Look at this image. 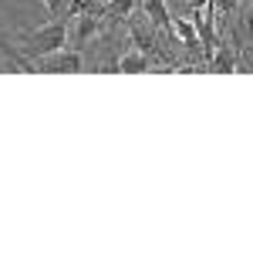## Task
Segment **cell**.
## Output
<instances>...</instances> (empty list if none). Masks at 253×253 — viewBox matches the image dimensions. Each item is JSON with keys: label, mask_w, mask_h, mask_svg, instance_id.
<instances>
[{"label": "cell", "mask_w": 253, "mask_h": 253, "mask_svg": "<svg viewBox=\"0 0 253 253\" xmlns=\"http://www.w3.org/2000/svg\"><path fill=\"white\" fill-rule=\"evenodd\" d=\"M213 7H216V27H219L223 17H233L240 10V0H213Z\"/></svg>", "instance_id": "cell-11"}, {"label": "cell", "mask_w": 253, "mask_h": 253, "mask_svg": "<svg viewBox=\"0 0 253 253\" xmlns=\"http://www.w3.org/2000/svg\"><path fill=\"white\" fill-rule=\"evenodd\" d=\"M240 68V58H236L233 47H226V44H219L213 51V58H210V71H216V75H230V71H236Z\"/></svg>", "instance_id": "cell-8"}, {"label": "cell", "mask_w": 253, "mask_h": 253, "mask_svg": "<svg viewBox=\"0 0 253 253\" xmlns=\"http://www.w3.org/2000/svg\"><path fill=\"white\" fill-rule=\"evenodd\" d=\"M132 44H135V51H142V54H149V58H152V61H159V64H166V68L172 64V68H179L172 54H166V51L159 47L156 34H152L149 27H142V24H132Z\"/></svg>", "instance_id": "cell-3"}, {"label": "cell", "mask_w": 253, "mask_h": 253, "mask_svg": "<svg viewBox=\"0 0 253 253\" xmlns=\"http://www.w3.org/2000/svg\"><path fill=\"white\" fill-rule=\"evenodd\" d=\"M152 68V58L142 54V51H132V54H122L115 64V71H125V75H138V71H149Z\"/></svg>", "instance_id": "cell-9"}, {"label": "cell", "mask_w": 253, "mask_h": 253, "mask_svg": "<svg viewBox=\"0 0 253 253\" xmlns=\"http://www.w3.org/2000/svg\"><path fill=\"white\" fill-rule=\"evenodd\" d=\"M138 0H108V17L115 20H128L132 17V10H135Z\"/></svg>", "instance_id": "cell-10"}, {"label": "cell", "mask_w": 253, "mask_h": 253, "mask_svg": "<svg viewBox=\"0 0 253 253\" xmlns=\"http://www.w3.org/2000/svg\"><path fill=\"white\" fill-rule=\"evenodd\" d=\"M101 17H105V14H95V10H88V14L78 17V27H75V44H78V47L88 44V41L101 31Z\"/></svg>", "instance_id": "cell-7"}, {"label": "cell", "mask_w": 253, "mask_h": 253, "mask_svg": "<svg viewBox=\"0 0 253 253\" xmlns=\"http://www.w3.org/2000/svg\"><path fill=\"white\" fill-rule=\"evenodd\" d=\"M0 54H3V61H7L14 71H24V75H34V71H38V61L27 58L24 51H17L14 44H7L3 38H0Z\"/></svg>", "instance_id": "cell-4"}, {"label": "cell", "mask_w": 253, "mask_h": 253, "mask_svg": "<svg viewBox=\"0 0 253 253\" xmlns=\"http://www.w3.org/2000/svg\"><path fill=\"white\" fill-rule=\"evenodd\" d=\"M84 68V58H81V51H54V54H47V58L38 61V71H47V75H75Z\"/></svg>", "instance_id": "cell-2"}, {"label": "cell", "mask_w": 253, "mask_h": 253, "mask_svg": "<svg viewBox=\"0 0 253 253\" xmlns=\"http://www.w3.org/2000/svg\"><path fill=\"white\" fill-rule=\"evenodd\" d=\"M0 3H10V0H0Z\"/></svg>", "instance_id": "cell-14"}, {"label": "cell", "mask_w": 253, "mask_h": 253, "mask_svg": "<svg viewBox=\"0 0 253 253\" xmlns=\"http://www.w3.org/2000/svg\"><path fill=\"white\" fill-rule=\"evenodd\" d=\"M20 47H24V54L27 58H47V54H54V51H64V44H68V24L64 20H51V24H44L38 31H24L20 34Z\"/></svg>", "instance_id": "cell-1"}, {"label": "cell", "mask_w": 253, "mask_h": 253, "mask_svg": "<svg viewBox=\"0 0 253 253\" xmlns=\"http://www.w3.org/2000/svg\"><path fill=\"white\" fill-rule=\"evenodd\" d=\"M172 34L182 44H186V51H193V54H203V41H199V34H196V24L186 17H172Z\"/></svg>", "instance_id": "cell-5"}, {"label": "cell", "mask_w": 253, "mask_h": 253, "mask_svg": "<svg viewBox=\"0 0 253 253\" xmlns=\"http://www.w3.org/2000/svg\"><path fill=\"white\" fill-rule=\"evenodd\" d=\"M240 27H243V38H247L243 44H253V7L240 17Z\"/></svg>", "instance_id": "cell-12"}, {"label": "cell", "mask_w": 253, "mask_h": 253, "mask_svg": "<svg viewBox=\"0 0 253 253\" xmlns=\"http://www.w3.org/2000/svg\"><path fill=\"white\" fill-rule=\"evenodd\" d=\"M47 3V10H51V17H61V0H44Z\"/></svg>", "instance_id": "cell-13"}, {"label": "cell", "mask_w": 253, "mask_h": 253, "mask_svg": "<svg viewBox=\"0 0 253 253\" xmlns=\"http://www.w3.org/2000/svg\"><path fill=\"white\" fill-rule=\"evenodd\" d=\"M138 7L145 10V17L152 20L156 27H162V31H169V34H172V17H169L166 0H138Z\"/></svg>", "instance_id": "cell-6"}]
</instances>
